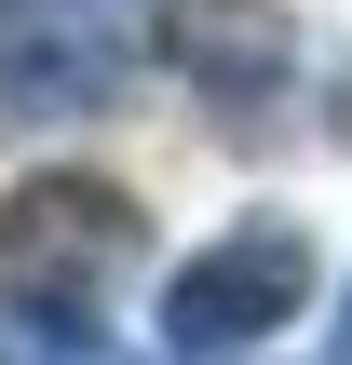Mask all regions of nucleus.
<instances>
[{
	"instance_id": "7ed1b4c3",
	"label": "nucleus",
	"mask_w": 352,
	"mask_h": 365,
	"mask_svg": "<svg viewBox=\"0 0 352 365\" xmlns=\"http://www.w3.org/2000/svg\"><path fill=\"white\" fill-rule=\"evenodd\" d=\"M298 312H312V230L298 217H231L203 257L163 271V339L176 352H258Z\"/></svg>"
},
{
	"instance_id": "f257e3e1",
	"label": "nucleus",
	"mask_w": 352,
	"mask_h": 365,
	"mask_svg": "<svg viewBox=\"0 0 352 365\" xmlns=\"http://www.w3.org/2000/svg\"><path fill=\"white\" fill-rule=\"evenodd\" d=\"M163 41H176V0H0V135L95 122Z\"/></svg>"
},
{
	"instance_id": "423d86ee",
	"label": "nucleus",
	"mask_w": 352,
	"mask_h": 365,
	"mask_svg": "<svg viewBox=\"0 0 352 365\" xmlns=\"http://www.w3.org/2000/svg\"><path fill=\"white\" fill-rule=\"evenodd\" d=\"M339 365H352V298H339Z\"/></svg>"
},
{
	"instance_id": "39448f33",
	"label": "nucleus",
	"mask_w": 352,
	"mask_h": 365,
	"mask_svg": "<svg viewBox=\"0 0 352 365\" xmlns=\"http://www.w3.org/2000/svg\"><path fill=\"white\" fill-rule=\"evenodd\" d=\"M0 365H136L95 339V312H68V298H0Z\"/></svg>"
},
{
	"instance_id": "20e7f679",
	"label": "nucleus",
	"mask_w": 352,
	"mask_h": 365,
	"mask_svg": "<svg viewBox=\"0 0 352 365\" xmlns=\"http://www.w3.org/2000/svg\"><path fill=\"white\" fill-rule=\"evenodd\" d=\"M176 54H190L203 95L244 122V108L271 95V68H285V14H258V0H176Z\"/></svg>"
},
{
	"instance_id": "f03ea898",
	"label": "nucleus",
	"mask_w": 352,
	"mask_h": 365,
	"mask_svg": "<svg viewBox=\"0 0 352 365\" xmlns=\"http://www.w3.org/2000/svg\"><path fill=\"white\" fill-rule=\"evenodd\" d=\"M136 257H149V217L109 176H27V190H0V284L14 298L95 312V298L136 284Z\"/></svg>"
}]
</instances>
